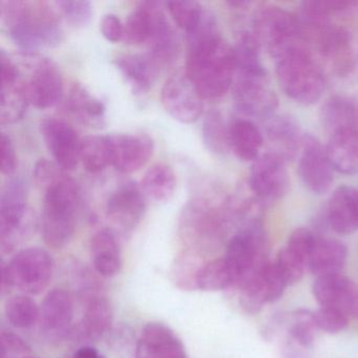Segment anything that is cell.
Returning <instances> with one entry per match:
<instances>
[{
	"mask_svg": "<svg viewBox=\"0 0 358 358\" xmlns=\"http://www.w3.org/2000/svg\"><path fill=\"white\" fill-rule=\"evenodd\" d=\"M113 310L110 301L102 296L90 299L81 324V334L90 341H97L110 328Z\"/></svg>",
	"mask_w": 358,
	"mask_h": 358,
	"instance_id": "d6a6232c",
	"label": "cell"
},
{
	"mask_svg": "<svg viewBox=\"0 0 358 358\" xmlns=\"http://www.w3.org/2000/svg\"><path fill=\"white\" fill-rule=\"evenodd\" d=\"M177 188V177L171 165L157 163L144 175L141 189L144 196L156 202H167Z\"/></svg>",
	"mask_w": 358,
	"mask_h": 358,
	"instance_id": "4dcf8cb0",
	"label": "cell"
},
{
	"mask_svg": "<svg viewBox=\"0 0 358 358\" xmlns=\"http://www.w3.org/2000/svg\"><path fill=\"white\" fill-rule=\"evenodd\" d=\"M43 192L41 224L43 241L52 248H64L76 231L80 215V190L66 173Z\"/></svg>",
	"mask_w": 358,
	"mask_h": 358,
	"instance_id": "3957f363",
	"label": "cell"
},
{
	"mask_svg": "<svg viewBox=\"0 0 358 358\" xmlns=\"http://www.w3.org/2000/svg\"><path fill=\"white\" fill-rule=\"evenodd\" d=\"M230 150L241 160L253 161L259 157L264 137L259 127L248 119H234L229 125Z\"/></svg>",
	"mask_w": 358,
	"mask_h": 358,
	"instance_id": "f546056e",
	"label": "cell"
},
{
	"mask_svg": "<svg viewBox=\"0 0 358 358\" xmlns=\"http://www.w3.org/2000/svg\"><path fill=\"white\" fill-rule=\"evenodd\" d=\"M115 64L131 91L139 96L148 93L161 69L148 54L119 56Z\"/></svg>",
	"mask_w": 358,
	"mask_h": 358,
	"instance_id": "cb8c5ba5",
	"label": "cell"
},
{
	"mask_svg": "<svg viewBox=\"0 0 358 358\" xmlns=\"http://www.w3.org/2000/svg\"><path fill=\"white\" fill-rule=\"evenodd\" d=\"M320 307L331 308L349 316L358 315V285L343 274L320 276L312 287Z\"/></svg>",
	"mask_w": 358,
	"mask_h": 358,
	"instance_id": "e0dca14e",
	"label": "cell"
},
{
	"mask_svg": "<svg viewBox=\"0 0 358 358\" xmlns=\"http://www.w3.org/2000/svg\"><path fill=\"white\" fill-rule=\"evenodd\" d=\"M186 73L203 99L226 95L234 83L236 58L234 48L217 33L188 43Z\"/></svg>",
	"mask_w": 358,
	"mask_h": 358,
	"instance_id": "7a4b0ae2",
	"label": "cell"
},
{
	"mask_svg": "<svg viewBox=\"0 0 358 358\" xmlns=\"http://www.w3.org/2000/svg\"><path fill=\"white\" fill-rule=\"evenodd\" d=\"M30 347L17 335L11 332L1 333V357L14 358L17 356L28 357Z\"/></svg>",
	"mask_w": 358,
	"mask_h": 358,
	"instance_id": "bcb514c9",
	"label": "cell"
},
{
	"mask_svg": "<svg viewBox=\"0 0 358 358\" xmlns=\"http://www.w3.org/2000/svg\"><path fill=\"white\" fill-rule=\"evenodd\" d=\"M22 66L28 73L24 79L31 106L39 110L55 106L64 96V79L57 64L39 54L26 53Z\"/></svg>",
	"mask_w": 358,
	"mask_h": 358,
	"instance_id": "9c48e42d",
	"label": "cell"
},
{
	"mask_svg": "<svg viewBox=\"0 0 358 358\" xmlns=\"http://www.w3.org/2000/svg\"><path fill=\"white\" fill-rule=\"evenodd\" d=\"M6 316L14 328L29 329L39 322L41 309L32 297L15 295L6 305Z\"/></svg>",
	"mask_w": 358,
	"mask_h": 358,
	"instance_id": "8d00e7d4",
	"label": "cell"
},
{
	"mask_svg": "<svg viewBox=\"0 0 358 358\" xmlns=\"http://www.w3.org/2000/svg\"><path fill=\"white\" fill-rule=\"evenodd\" d=\"M148 55L163 66L173 64L180 51V43L175 30L162 9V3H155L152 34L148 41Z\"/></svg>",
	"mask_w": 358,
	"mask_h": 358,
	"instance_id": "7402d4cb",
	"label": "cell"
},
{
	"mask_svg": "<svg viewBox=\"0 0 358 358\" xmlns=\"http://www.w3.org/2000/svg\"><path fill=\"white\" fill-rule=\"evenodd\" d=\"M309 351L308 348L288 338L282 348V358H311Z\"/></svg>",
	"mask_w": 358,
	"mask_h": 358,
	"instance_id": "681fc988",
	"label": "cell"
},
{
	"mask_svg": "<svg viewBox=\"0 0 358 358\" xmlns=\"http://www.w3.org/2000/svg\"><path fill=\"white\" fill-rule=\"evenodd\" d=\"M287 161L274 152H266L253 162L250 187L262 203L282 199L290 186Z\"/></svg>",
	"mask_w": 358,
	"mask_h": 358,
	"instance_id": "7c38bea8",
	"label": "cell"
},
{
	"mask_svg": "<svg viewBox=\"0 0 358 358\" xmlns=\"http://www.w3.org/2000/svg\"><path fill=\"white\" fill-rule=\"evenodd\" d=\"M326 221L336 234L357 231L358 188L341 186L333 192L326 207Z\"/></svg>",
	"mask_w": 358,
	"mask_h": 358,
	"instance_id": "44dd1931",
	"label": "cell"
},
{
	"mask_svg": "<svg viewBox=\"0 0 358 358\" xmlns=\"http://www.w3.org/2000/svg\"><path fill=\"white\" fill-rule=\"evenodd\" d=\"M232 92L236 108L247 116L268 119L278 108V97L270 87L265 69L236 70Z\"/></svg>",
	"mask_w": 358,
	"mask_h": 358,
	"instance_id": "ba28073f",
	"label": "cell"
},
{
	"mask_svg": "<svg viewBox=\"0 0 358 358\" xmlns=\"http://www.w3.org/2000/svg\"><path fill=\"white\" fill-rule=\"evenodd\" d=\"M316 328L314 312L307 309L295 310L291 314L288 338L303 347L311 349L315 339Z\"/></svg>",
	"mask_w": 358,
	"mask_h": 358,
	"instance_id": "f35d334b",
	"label": "cell"
},
{
	"mask_svg": "<svg viewBox=\"0 0 358 358\" xmlns=\"http://www.w3.org/2000/svg\"><path fill=\"white\" fill-rule=\"evenodd\" d=\"M205 145L217 155H223L230 150L229 127L219 112H209L205 116L202 127Z\"/></svg>",
	"mask_w": 358,
	"mask_h": 358,
	"instance_id": "74e56055",
	"label": "cell"
},
{
	"mask_svg": "<svg viewBox=\"0 0 358 358\" xmlns=\"http://www.w3.org/2000/svg\"><path fill=\"white\" fill-rule=\"evenodd\" d=\"M201 265L192 255H184L173 266V280L183 289H196V278Z\"/></svg>",
	"mask_w": 358,
	"mask_h": 358,
	"instance_id": "ee69618b",
	"label": "cell"
},
{
	"mask_svg": "<svg viewBox=\"0 0 358 358\" xmlns=\"http://www.w3.org/2000/svg\"><path fill=\"white\" fill-rule=\"evenodd\" d=\"M74 358H106L93 347H83L75 353Z\"/></svg>",
	"mask_w": 358,
	"mask_h": 358,
	"instance_id": "816d5d0a",
	"label": "cell"
},
{
	"mask_svg": "<svg viewBox=\"0 0 358 358\" xmlns=\"http://www.w3.org/2000/svg\"><path fill=\"white\" fill-rule=\"evenodd\" d=\"M165 6L176 24L187 34L201 24L206 13V10L196 1H169Z\"/></svg>",
	"mask_w": 358,
	"mask_h": 358,
	"instance_id": "ab89813d",
	"label": "cell"
},
{
	"mask_svg": "<svg viewBox=\"0 0 358 358\" xmlns=\"http://www.w3.org/2000/svg\"><path fill=\"white\" fill-rule=\"evenodd\" d=\"M267 241L263 228L257 222L232 236L226 249L225 259L231 269L234 286L240 288L243 282L267 263Z\"/></svg>",
	"mask_w": 358,
	"mask_h": 358,
	"instance_id": "52a82bcc",
	"label": "cell"
},
{
	"mask_svg": "<svg viewBox=\"0 0 358 358\" xmlns=\"http://www.w3.org/2000/svg\"><path fill=\"white\" fill-rule=\"evenodd\" d=\"M16 169L15 148L9 136L1 134V171L3 175H13Z\"/></svg>",
	"mask_w": 358,
	"mask_h": 358,
	"instance_id": "c3c4849f",
	"label": "cell"
},
{
	"mask_svg": "<svg viewBox=\"0 0 358 358\" xmlns=\"http://www.w3.org/2000/svg\"><path fill=\"white\" fill-rule=\"evenodd\" d=\"M91 255L94 268L106 278H112L120 272L122 255L118 238L112 229L103 228L94 234L91 240Z\"/></svg>",
	"mask_w": 358,
	"mask_h": 358,
	"instance_id": "484cf974",
	"label": "cell"
},
{
	"mask_svg": "<svg viewBox=\"0 0 358 358\" xmlns=\"http://www.w3.org/2000/svg\"><path fill=\"white\" fill-rule=\"evenodd\" d=\"M53 269V259L47 250L38 247L24 249L3 269V285L37 295L49 286Z\"/></svg>",
	"mask_w": 358,
	"mask_h": 358,
	"instance_id": "8992f818",
	"label": "cell"
},
{
	"mask_svg": "<svg viewBox=\"0 0 358 358\" xmlns=\"http://www.w3.org/2000/svg\"><path fill=\"white\" fill-rule=\"evenodd\" d=\"M66 108L77 120L87 127L101 129L106 124L103 102L92 95L80 83H74L71 87Z\"/></svg>",
	"mask_w": 358,
	"mask_h": 358,
	"instance_id": "83f0119b",
	"label": "cell"
},
{
	"mask_svg": "<svg viewBox=\"0 0 358 358\" xmlns=\"http://www.w3.org/2000/svg\"><path fill=\"white\" fill-rule=\"evenodd\" d=\"M347 259L348 249L345 244L335 238L317 236L308 259L307 267L317 278L332 275L343 269Z\"/></svg>",
	"mask_w": 358,
	"mask_h": 358,
	"instance_id": "d4e9b609",
	"label": "cell"
},
{
	"mask_svg": "<svg viewBox=\"0 0 358 358\" xmlns=\"http://www.w3.org/2000/svg\"><path fill=\"white\" fill-rule=\"evenodd\" d=\"M163 108L175 120L190 124L199 120L203 112V98L186 71L171 75L161 91Z\"/></svg>",
	"mask_w": 358,
	"mask_h": 358,
	"instance_id": "8fae6325",
	"label": "cell"
},
{
	"mask_svg": "<svg viewBox=\"0 0 358 358\" xmlns=\"http://www.w3.org/2000/svg\"><path fill=\"white\" fill-rule=\"evenodd\" d=\"M0 20L26 53L53 49L64 39L59 17L49 3L0 0Z\"/></svg>",
	"mask_w": 358,
	"mask_h": 358,
	"instance_id": "6da1fadb",
	"label": "cell"
},
{
	"mask_svg": "<svg viewBox=\"0 0 358 358\" xmlns=\"http://www.w3.org/2000/svg\"><path fill=\"white\" fill-rule=\"evenodd\" d=\"M326 152L333 169L343 175L358 173V131L330 136Z\"/></svg>",
	"mask_w": 358,
	"mask_h": 358,
	"instance_id": "f1b7e54d",
	"label": "cell"
},
{
	"mask_svg": "<svg viewBox=\"0 0 358 358\" xmlns=\"http://www.w3.org/2000/svg\"><path fill=\"white\" fill-rule=\"evenodd\" d=\"M100 30L106 41L110 43H118L123 41L124 34V24H122L120 18L115 14H106L102 17L100 22Z\"/></svg>",
	"mask_w": 358,
	"mask_h": 358,
	"instance_id": "7dc6e473",
	"label": "cell"
},
{
	"mask_svg": "<svg viewBox=\"0 0 358 358\" xmlns=\"http://www.w3.org/2000/svg\"><path fill=\"white\" fill-rule=\"evenodd\" d=\"M1 66V92H0V122L13 124L26 114L30 106L26 83L15 62L6 54L0 52Z\"/></svg>",
	"mask_w": 358,
	"mask_h": 358,
	"instance_id": "5bb4252c",
	"label": "cell"
},
{
	"mask_svg": "<svg viewBox=\"0 0 358 358\" xmlns=\"http://www.w3.org/2000/svg\"><path fill=\"white\" fill-rule=\"evenodd\" d=\"M234 286V278L225 257L203 264L196 278V289L220 291Z\"/></svg>",
	"mask_w": 358,
	"mask_h": 358,
	"instance_id": "d590c367",
	"label": "cell"
},
{
	"mask_svg": "<svg viewBox=\"0 0 358 358\" xmlns=\"http://www.w3.org/2000/svg\"><path fill=\"white\" fill-rule=\"evenodd\" d=\"M320 119L329 136L358 131V103L345 96H333L322 106Z\"/></svg>",
	"mask_w": 358,
	"mask_h": 358,
	"instance_id": "4316f807",
	"label": "cell"
},
{
	"mask_svg": "<svg viewBox=\"0 0 358 358\" xmlns=\"http://www.w3.org/2000/svg\"><path fill=\"white\" fill-rule=\"evenodd\" d=\"M136 358H160L154 348L144 338H140L136 349Z\"/></svg>",
	"mask_w": 358,
	"mask_h": 358,
	"instance_id": "f907efd6",
	"label": "cell"
},
{
	"mask_svg": "<svg viewBox=\"0 0 358 358\" xmlns=\"http://www.w3.org/2000/svg\"><path fill=\"white\" fill-rule=\"evenodd\" d=\"M156 1H142L129 14L124 24L123 41L127 45L148 43L152 34V17Z\"/></svg>",
	"mask_w": 358,
	"mask_h": 358,
	"instance_id": "836d02e7",
	"label": "cell"
},
{
	"mask_svg": "<svg viewBox=\"0 0 358 358\" xmlns=\"http://www.w3.org/2000/svg\"><path fill=\"white\" fill-rule=\"evenodd\" d=\"M141 187L135 182L121 184L108 196L106 215L124 230H133L143 219L146 203Z\"/></svg>",
	"mask_w": 358,
	"mask_h": 358,
	"instance_id": "ac0fdd59",
	"label": "cell"
},
{
	"mask_svg": "<svg viewBox=\"0 0 358 358\" xmlns=\"http://www.w3.org/2000/svg\"><path fill=\"white\" fill-rule=\"evenodd\" d=\"M112 165L122 173L141 169L154 152V141L146 135L116 134L110 135Z\"/></svg>",
	"mask_w": 358,
	"mask_h": 358,
	"instance_id": "d6986e66",
	"label": "cell"
},
{
	"mask_svg": "<svg viewBox=\"0 0 358 358\" xmlns=\"http://www.w3.org/2000/svg\"><path fill=\"white\" fill-rule=\"evenodd\" d=\"M64 20L76 29H83L93 20V6L83 0H64L54 3Z\"/></svg>",
	"mask_w": 358,
	"mask_h": 358,
	"instance_id": "60d3db41",
	"label": "cell"
},
{
	"mask_svg": "<svg viewBox=\"0 0 358 358\" xmlns=\"http://www.w3.org/2000/svg\"><path fill=\"white\" fill-rule=\"evenodd\" d=\"M41 136L54 160L64 171H73L80 162L81 142L68 122L57 118L41 121Z\"/></svg>",
	"mask_w": 358,
	"mask_h": 358,
	"instance_id": "2e32d148",
	"label": "cell"
},
{
	"mask_svg": "<svg viewBox=\"0 0 358 358\" xmlns=\"http://www.w3.org/2000/svg\"><path fill=\"white\" fill-rule=\"evenodd\" d=\"M314 320L318 330L334 334L341 332L348 326L349 317L337 310L322 307L314 312Z\"/></svg>",
	"mask_w": 358,
	"mask_h": 358,
	"instance_id": "f6af8a7d",
	"label": "cell"
},
{
	"mask_svg": "<svg viewBox=\"0 0 358 358\" xmlns=\"http://www.w3.org/2000/svg\"><path fill=\"white\" fill-rule=\"evenodd\" d=\"M80 162L85 171L96 173L112 165L110 136H89L81 142Z\"/></svg>",
	"mask_w": 358,
	"mask_h": 358,
	"instance_id": "e575fe53",
	"label": "cell"
},
{
	"mask_svg": "<svg viewBox=\"0 0 358 358\" xmlns=\"http://www.w3.org/2000/svg\"><path fill=\"white\" fill-rule=\"evenodd\" d=\"M142 338L154 348L160 358H187L181 339L162 322H148L144 327Z\"/></svg>",
	"mask_w": 358,
	"mask_h": 358,
	"instance_id": "1f68e13d",
	"label": "cell"
},
{
	"mask_svg": "<svg viewBox=\"0 0 358 358\" xmlns=\"http://www.w3.org/2000/svg\"><path fill=\"white\" fill-rule=\"evenodd\" d=\"M26 358H38V357H33V356H28V357Z\"/></svg>",
	"mask_w": 358,
	"mask_h": 358,
	"instance_id": "f5cc1de1",
	"label": "cell"
},
{
	"mask_svg": "<svg viewBox=\"0 0 358 358\" xmlns=\"http://www.w3.org/2000/svg\"><path fill=\"white\" fill-rule=\"evenodd\" d=\"M28 192L20 179H11L3 188L0 196V244L10 251L24 234L30 215Z\"/></svg>",
	"mask_w": 358,
	"mask_h": 358,
	"instance_id": "30bf717a",
	"label": "cell"
},
{
	"mask_svg": "<svg viewBox=\"0 0 358 358\" xmlns=\"http://www.w3.org/2000/svg\"><path fill=\"white\" fill-rule=\"evenodd\" d=\"M253 35L272 57L280 58L297 48L305 47L301 20L282 8H262L255 14Z\"/></svg>",
	"mask_w": 358,
	"mask_h": 358,
	"instance_id": "5b68a950",
	"label": "cell"
},
{
	"mask_svg": "<svg viewBox=\"0 0 358 358\" xmlns=\"http://www.w3.org/2000/svg\"><path fill=\"white\" fill-rule=\"evenodd\" d=\"M274 263L288 286L299 282L303 278L307 268L305 259L287 246L280 249Z\"/></svg>",
	"mask_w": 358,
	"mask_h": 358,
	"instance_id": "b9f144b4",
	"label": "cell"
},
{
	"mask_svg": "<svg viewBox=\"0 0 358 358\" xmlns=\"http://www.w3.org/2000/svg\"><path fill=\"white\" fill-rule=\"evenodd\" d=\"M276 78L282 92L303 106L316 103L326 87L324 75L306 45L276 59Z\"/></svg>",
	"mask_w": 358,
	"mask_h": 358,
	"instance_id": "277c9868",
	"label": "cell"
},
{
	"mask_svg": "<svg viewBox=\"0 0 358 358\" xmlns=\"http://www.w3.org/2000/svg\"><path fill=\"white\" fill-rule=\"evenodd\" d=\"M266 135L272 152L288 161L301 150L303 136L299 122L289 115H273L267 119Z\"/></svg>",
	"mask_w": 358,
	"mask_h": 358,
	"instance_id": "603a6c76",
	"label": "cell"
},
{
	"mask_svg": "<svg viewBox=\"0 0 358 358\" xmlns=\"http://www.w3.org/2000/svg\"><path fill=\"white\" fill-rule=\"evenodd\" d=\"M299 175L303 185L313 194H324L332 186L333 167L326 148L313 136H303L299 154Z\"/></svg>",
	"mask_w": 358,
	"mask_h": 358,
	"instance_id": "9a60e30c",
	"label": "cell"
},
{
	"mask_svg": "<svg viewBox=\"0 0 358 358\" xmlns=\"http://www.w3.org/2000/svg\"><path fill=\"white\" fill-rule=\"evenodd\" d=\"M303 5L329 18L358 14V0H309Z\"/></svg>",
	"mask_w": 358,
	"mask_h": 358,
	"instance_id": "7bdbcfd3",
	"label": "cell"
},
{
	"mask_svg": "<svg viewBox=\"0 0 358 358\" xmlns=\"http://www.w3.org/2000/svg\"><path fill=\"white\" fill-rule=\"evenodd\" d=\"M74 317L72 296L64 289H53L45 295L41 308V329L54 339H60L70 332Z\"/></svg>",
	"mask_w": 358,
	"mask_h": 358,
	"instance_id": "ffe728a7",
	"label": "cell"
},
{
	"mask_svg": "<svg viewBox=\"0 0 358 358\" xmlns=\"http://www.w3.org/2000/svg\"><path fill=\"white\" fill-rule=\"evenodd\" d=\"M287 286L275 263L267 262L240 287L241 305L248 313H257L266 303L278 301Z\"/></svg>",
	"mask_w": 358,
	"mask_h": 358,
	"instance_id": "4fadbf2b",
	"label": "cell"
}]
</instances>
